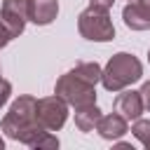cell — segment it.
Returning a JSON list of instances; mask_svg holds the SVG:
<instances>
[{
	"label": "cell",
	"instance_id": "19",
	"mask_svg": "<svg viewBox=\"0 0 150 150\" xmlns=\"http://www.w3.org/2000/svg\"><path fill=\"white\" fill-rule=\"evenodd\" d=\"M138 2H143L145 7H150V0H138Z\"/></svg>",
	"mask_w": 150,
	"mask_h": 150
},
{
	"label": "cell",
	"instance_id": "22",
	"mask_svg": "<svg viewBox=\"0 0 150 150\" xmlns=\"http://www.w3.org/2000/svg\"><path fill=\"white\" fill-rule=\"evenodd\" d=\"M129 2H134V0H129Z\"/></svg>",
	"mask_w": 150,
	"mask_h": 150
},
{
	"label": "cell",
	"instance_id": "11",
	"mask_svg": "<svg viewBox=\"0 0 150 150\" xmlns=\"http://www.w3.org/2000/svg\"><path fill=\"white\" fill-rule=\"evenodd\" d=\"M101 117H103V115H101V110H98L96 103L84 105V108H77V110H75V127H77L80 131H94Z\"/></svg>",
	"mask_w": 150,
	"mask_h": 150
},
{
	"label": "cell",
	"instance_id": "20",
	"mask_svg": "<svg viewBox=\"0 0 150 150\" xmlns=\"http://www.w3.org/2000/svg\"><path fill=\"white\" fill-rule=\"evenodd\" d=\"M2 148H5V141H2V136H0V150H2Z\"/></svg>",
	"mask_w": 150,
	"mask_h": 150
},
{
	"label": "cell",
	"instance_id": "15",
	"mask_svg": "<svg viewBox=\"0 0 150 150\" xmlns=\"http://www.w3.org/2000/svg\"><path fill=\"white\" fill-rule=\"evenodd\" d=\"M9 94H12V84H9L7 80H2V77H0V108L9 101Z\"/></svg>",
	"mask_w": 150,
	"mask_h": 150
},
{
	"label": "cell",
	"instance_id": "2",
	"mask_svg": "<svg viewBox=\"0 0 150 150\" xmlns=\"http://www.w3.org/2000/svg\"><path fill=\"white\" fill-rule=\"evenodd\" d=\"M141 75H143L141 61H138L134 54L120 52V54H115V56L105 63L103 75H101V82H103L105 91H122V89H127L129 84L138 82Z\"/></svg>",
	"mask_w": 150,
	"mask_h": 150
},
{
	"label": "cell",
	"instance_id": "4",
	"mask_svg": "<svg viewBox=\"0 0 150 150\" xmlns=\"http://www.w3.org/2000/svg\"><path fill=\"white\" fill-rule=\"evenodd\" d=\"M54 94H59L70 108H84V105H91L96 103V84H89L84 80H80L73 70L61 75L56 80V87H54Z\"/></svg>",
	"mask_w": 150,
	"mask_h": 150
},
{
	"label": "cell",
	"instance_id": "16",
	"mask_svg": "<svg viewBox=\"0 0 150 150\" xmlns=\"http://www.w3.org/2000/svg\"><path fill=\"white\" fill-rule=\"evenodd\" d=\"M9 40H12V35H9L7 26L0 21V49H2V47H7V45H9Z\"/></svg>",
	"mask_w": 150,
	"mask_h": 150
},
{
	"label": "cell",
	"instance_id": "9",
	"mask_svg": "<svg viewBox=\"0 0 150 150\" xmlns=\"http://www.w3.org/2000/svg\"><path fill=\"white\" fill-rule=\"evenodd\" d=\"M96 131L101 134V138L105 141H120L129 129H127V120L120 115V112H110V115H103L96 124Z\"/></svg>",
	"mask_w": 150,
	"mask_h": 150
},
{
	"label": "cell",
	"instance_id": "21",
	"mask_svg": "<svg viewBox=\"0 0 150 150\" xmlns=\"http://www.w3.org/2000/svg\"><path fill=\"white\" fill-rule=\"evenodd\" d=\"M148 63H150V52H148Z\"/></svg>",
	"mask_w": 150,
	"mask_h": 150
},
{
	"label": "cell",
	"instance_id": "6",
	"mask_svg": "<svg viewBox=\"0 0 150 150\" xmlns=\"http://www.w3.org/2000/svg\"><path fill=\"white\" fill-rule=\"evenodd\" d=\"M0 21L7 26L12 38H19L28 21V0H2Z\"/></svg>",
	"mask_w": 150,
	"mask_h": 150
},
{
	"label": "cell",
	"instance_id": "14",
	"mask_svg": "<svg viewBox=\"0 0 150 150\" xmlns=\"http://www.w3.org/2000/svg\"><path fill=\"white\" fill-rule=\"evenodd\" d=\"M30 148H38V150H40V148H59V138H56L52 131H42Z\"/></svg>",
	"mask_w": 150,
	"mask_h": 150
},
{
	"label": "cell",
	"instance_id": "18",
	"mask_svg": "<svg viewBox=\"0 0 150 150\" xmlns=\"http://www.w3.org/2000/svg\"><path fill=\"white\" fill-rule=\"evenodd\" d=\"M91 7H98V9H110L115 5V0H89Z\"/></svg>",
	"mask_w": 150,
	"mask_h": 150
},
{
	"label": "cell",
	"instance_id": "8",
	"mask_svg": "<svg viewBox=\"0 0 150 150\" xmlns=\"http://www.w3.org/2000/svg\"><path fill=\"white\" fill-rule=\"evenodd\" d=\"M59 14V0H28V21L35 26H47Z\"/></svg>",
	"mask_w": 150,
	"mask_h": 150
},
{
	"label": "cell",
	"instance_id": "12",
	"mask_svg": "<svg viewBox=\"0 0 150 150\" xmlns=\"http://www.w3.org/2000/svg\"><path fill=\"white\" fill-rule=\"evenodd\" d=\"M73 73H75L80 80H84V82H89V84H96V82H101L103 68H101L96 61H89V63H77V66L73 68Z\"/></svg>",
	"mask_w": 150,
	"mask_h": 150
},
{
	"label": "cell",
	"instance_id": "5",
	"mask_svg": "<svg viewBox=\"0 0 150 150\" xmlns=\"http://www.w3.org/2000/svg\"><path fill=\"white\" fill-rule=\"evenodd\" d=\"M38 120H40V124L45 129L59 131L66 124V120H68V103L59 94L38 98Z\"/></svg>",
	"mask_w": 150,
	"mask_h": 150
},
{
	"label": "cell",
	"instance_id": "13",
	"mask_svg": "<svg viewBox=\"0 0 150 150\" xmlns=\"http://www.w3.org/2000/svg\"><path fill=\"white\" fill-rule=\"evenodd\" d=\"M131 134L141 141V145L143 148H148L150 150V120H136L134 122V127H131Z\"/></svg>",
	"mask_w": 150,
	"mask_h": 150
},
{
	"label": "cell",
	"instance_id": "17",
	"mask_svg": "<svg viewBox=\"0 0 150 150\" xmlns=\"http://www.w3.org/2000/svg\"><path fill=\"white\" fill-rule=\"evenodd\" d=\"M141 96H143V105H145V110H150V80L143 82V87H141Z\"/></svg>",
	"mask_w": 150,
	"mask_h": 150
},
{
	"label": "cell",
	"instance_id": "10",
	"mask_svg": "<svg viewBox=\"0 0 150 150\" xmlns=\"http://www.w3.org/2000/svg\"><path fill=\"white\" fill-rule=\"evenodd\" d=\"M122 19L131 30H148L150 28V7L143 2H129L122 9Z\"/></svg>",
	"mask_w": 150,
	"mask_h": 150
},
{
	"label": "cell",
	"instance_id": "7",
	"mask_svg": "<svg viewBox=\"0 0 150 150\" xmlns=\"http://www.w3.org/2000/svg\"><path fill=\"white\" fill-rule=\"evenodd\" d=\"M143 110H145V105H143V96H141V91H122V94H117V98H115V112H120L127 122H136L141 115H143Z\"/></svg>",
	"mask_w": 150,
	"mask_h": 150
},
{
	"label": "cell",
	"instance_id": "1",
	"mask_svg": "<svg viewBox=\"0 0 150 150\" xmlns=\"http://www.w3.org/2000/svg\"><path fill=\"white\" fill-rule=\"evenodd\" d=\"M2 131L7 134V138L12 141H19L23 145H33L35 138L42 134V131H49L40 124L38 120V98L35 96H19L12 105H9V112L2 117L0 122Z\"/></svg>",
	"mask_w": 150,
	"mask_h": 150
},
{
	"label": "cell",
	"instance_id": "3",
	"mask_svg": "<svg viewBox=\"0 0 150 150\" xmlns=\"http://www.w3.org/2000/svg\"><path fill=\"white\" fill-rule=\"evenodd\" d=\"M77 30L84 40L91 42H110L115 38V26L110 21L108 9H98L91 5L77 16Z\"/></svg>",
	"mask_w": 150,
	"mask_h": 150
}]
</instances>
